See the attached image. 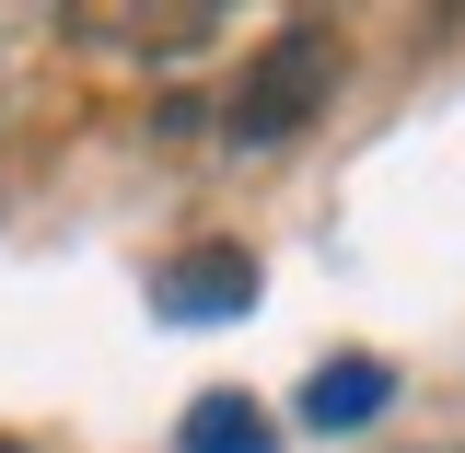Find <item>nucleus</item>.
I'll use <instances>...</instances> for the list:
<instances>
[{
  "label": "nucleus",
  "mask_w": 465,
  "mask_h": 453,
  "mask_svg": "<svg viewBox=\"0 0 465 453\" xmlns=\"http://www.w3.org/2000/svg\"><path fill=\"white\" fill-rule=\"evenodd\" d=\"M338 82H349V35H338V24H280L268 47L232 70L222 140H232V152H280V140H302L314 116L338 105Z\"/></svg>",
  "instance_id": "f257e3e1"
},
{
  "label": "nucleus",
  "mask_w": 465,
  "mask_h": 453,
  "mask_svg": "<svg viewBox=\"0 0 465 453\" xmlns=\"http://www.w3.org/2000/svg\"><path fill=\"white\" fill-rule=\"evenodd\" d=\"M152 302H163L174 326H198V314H244V302H256V268H244L232 244H198L186 268H163V291H152Z\"/></svg>",
  "instance_id": "f03ea898"
},
{
  "label": "nucleus",
  "mask_w": 465,
  "mask_h": 453,
  "mask_svg": "<svg viewBox=\"0 0 465 453\" xmlns=\"http://www.w3.org/2000/svg\"><path fill=\"white\" fill-rule=\"evenodd\" d=\"M396 407V372L384 360H326L314 384H302V419L314 430H361V419H384Z\"/></svg>",
  "instance_id": "7ed1b4c3"
},
{
  "label": "nucleus",
  "mask_w": 465,
  "mask_h": 453,
  "mask_svg": "<svg viewBox=\"0 0 465 453\" xmlns=\"http://www.w3.org/2000/svg\"><path fill=\"white\" fill-rule=\"evenodd\" d=\"M174 442H186V453H280V442H268V407H256V396H198Z\"/></svg>",
  "instance_id": "20e7f679"
},
{
  "label": "nucleus",
  "mask_w": 465,
  "mask_h": 453,
  "mask_svg": "<svg viewBox=\"0 0 465 453\" xmlns=\"http://www.w3.org/2000/svg\"><path fill=\"white\" fill-rule=\"evenodd\" d=\"M0 453H24V442H0Z\"/></svg>",
  "instance_id": "39448f33"
}]
</instances>
